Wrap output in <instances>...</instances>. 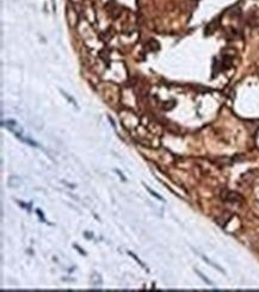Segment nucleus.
<instances>
[{
	"label": "nucleus",
	"mask_w": 259,
	"mask_h": 292,
	"mask_svg": "<svg viewBox=\"0 0 259 292\" xmlns=\"http://www.w3.org/2000/svg\"><path fill=\"white\" fill-rule=\"evenodd\" d=\"M4 127H6L7 129L10 131H12L14 134V136H17L19 140H22V134H23V129L19 128L18 123L14 122V121H7V122H2L1 123Z\"/></svg>",
	"instance_id": "nucleus-1"
},
{
	"label": "nucleus",
	"mask_w": 259,
	"mask_h": 292,
	"mask_svg": "<svg viewBox=\"0 0 259 292\" xmlns=\"http://www.w3.org/2000/svg\"><path fill=\"white\" fill-rule=\"evenodd\" d=\"M220 18H215V19H213V21L210 22L208 25L206 26V31H204V35L206 36H210V35H213L215 31H216V29L219 27L220 25Z\"/></svg>",
	"instance_id": "nucleus-2"
},
{
	"label": "nucleus",
	"mask_w": 259,
	"mask_h": 292,
	"mask_svg": "<svg viewBox=\"0 0 259 292\" xmlns=\"http://www.w3.org/2000/svg\"><path fill=\"white\" fill-rule=\"evenodd\" d=\"M60 92H61V94L63 95V97L66 98V99H67V100H68V102L71 103L72 105H74V108H75V109H79V106H78V103L75 102V99H74V98H72V97H71V95L68 94L67 92H65V91H62V89H60Z\"/></svg>",
	"instance_id": "nucleus-3"
},
{
	"label": "nucleus",
	"mask_w": 259,
	"mask_h": 292,
	"mask_svg": "<svg viewBox=\"0 0 259 292\" xmlns=\"http://www.w3.org/2000/svg\"><path fill=\"white\" fill-rule=\"evenodd\" d=\"M238 198H241V197H240L239 194L234 193V192H228V193H227V200H229L231 203H235V202L238 200Z\"/></svg>",
	"instance_id": "nucleus-4"
},
{
	"label": "nucleus",
	"mask_w": 259,
	"mask_h": 292,
	"mask_svg": "<svg viewBox=\"0 0 259 292\" xmlns=\"http://www.w3.org/2000/svg\"><path fill=\"white\" fill-rule=\"evenodd\" d=\"M146 189L148 190V192H149V193H151L152 196H154V197L157 198V199H160L161 202H164V198L161 197V196H159V194H157V193H155V192H154V191H153L152 189H149V187H147V186H146Z\"/></svg>",
	"instance_id": "nucleus-5"
},
{
	"label": "nucleus",
	"mask_w": 259,
	"mask_h": 292,
	"mask_svg": "<svg viewBox=\"0 0 259 292\" xmlns=\"http://www.w3.org/2000/svg\"><path fill=\"white\" fill-rule=\"evenodd\" d=\"M196 273H197V274H198L199 277H201V278H202V279H203V280H204V281H206V283H207V284H208V285H213V283H212L210 280H208V279L206 278V275H203V274H202L201 272L196 271Z\"/></svg>",
	"instance_id": "nucleus-6"
},
{
	"label": "nucleus",
	"mask_w": 259,
	"mask_h": 292,
	"mask_svg": "<svg viewBox=\"0 0 259 292\" xmlns=\"http://www.w3.org/2000/svg\"><path fill=\"white\" fill-rule=\"evenodd\" d=\"M129 254H130V255H132V256H133V258L135 259V260H136V261H137V262H139L140 265H142V266H143V267H146V266L143 265V264H142V262H141V261H140L139 259H137V256H136V255H135V254H133V253H130V251H129Z\"/></svg>",
	"instance_id": "nucleus-7"
},
{
	"label": "nucleus",
	"mask_w": 259,
	"mask_h": 292,
	"mask_svg": "<svg viewBox=\"0 0 259 292\" xmlns=\"http://www.w3.org/2000/svg\"><path fill=\"white\" fill-rule=\"evenodd\" d=\"M116 173H117V174H118V175H120V177L122 178V179H123V180H124V181H126L127 179H126V177H124V175H123V174H122V172H120V170H116Z\"/></svg>",
	"instance_id": "nucleus-8"
}]
</instances>
